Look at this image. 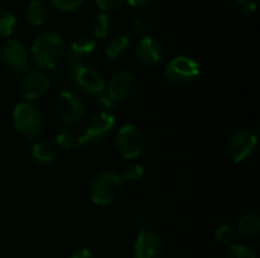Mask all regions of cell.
I'll use <instances>...</instances> for the list:
<instances>
[{
	"label": "cell",
	"instance_id": "cell-1",
	"mask_svg": "<svg viewBox=\"0 0 260 258\" xmlns=\"http://www.w3.org/2000/svg\"><path fill=\"white\" fill-rule=\"evenodd\" d=\"M30 55L34 62L46 70H55L64 59L66 46L62 36L55 30H46L35 36Z\"/></svg>",
	"mask_w": 260,
	"mask_h": 258
},
{
	"label": "cell",
	"instance_id": "cell-2",
	"mask_svg": "<svg viewBox=\"0 0 260 258\" xmlns=\"http://www.w3.org/2000/svg\"><path fill=\"white\" fill-rule=\"evenodd\" d=\"M12 123L15 131L29 140L37 138L44 125V116L38 105L32 102H20L12 113Z\"/></svg>",
	"mask_w": 260,
	"mask_h": 258
},
{
	"label": "cell",
	"instance_id": "cell-3",
	"mask_svg": "<svg viewBox=\"0 0 260 258\" xmlns=\"http://www.w3.org/2000/svg\"><path fill=\"white\" fill-rule=\"evenodd\" d=\"M122 190L123 181L120 175L104 170L99 172L90 184V199L96 205H110L120 196Z\"/></svg>",
	"mask_w": 260,
	"mask_h": 258
},
{
	"label": "cell",
	"instance_id": "cell-4",
	"mask_svg": "<svg viewBox=\"0 0 260 258\" xmlns=\"http://www.w3.org/2000/svg\"><path fill=\"white\" fill-rule=\"evenodd\" d=\"M116 117L111 113H98L90 119L84 132L78 137L76 146H87V144H99L105 141L114 131Z\"/></svg>",
	"mask_w": 260,
	"mask_h": 258
},
{
	"label": "cell",
	"instance_id": "cell-5",
	"mask_svg": "<svg viewBox=\"0 0 260 258\" xmlns=\"http://www.w3.org/2000/svg\"><path fill=\"white\" fill-rule=\"evenodd\" d=\"M55 109L67 126L81 123L87 111L82 97L75 91H61L55 99Z\"/></svg>",
	"mask_w": 260,
	"mask_h": 258
},
{
	"label": "cell",
	"instance_id": "cell-6",
	"mask_svg": "<svg viewBox=\"0 0 260 258\" xmlns=\"http://www.w3.org/2000/svg\"><path fill=\"white\" fill-rule=\"evenodd\" d=\"M200 64L197 59L187 55H178L172 58L165 67V76L171 84L184 85L200 76Z\"/></svg>",
	"mask_w": 260,
	"mask_h": 258
},
{
	"label": "cell",
	"instance_id": "cell-7",
	"mask_svg": "<svg viewBox=\"0 0 260 258\" xmlns=\"http://www.w3.org/2000/svg\"><path fill=\"white\" fill-rule=\"evenodd\" d=\"M145 148V137L139 126L123 125L116 135V149L125 160H134L142 155Z\"/></svg>",
	"mask_w": 260,
	"mask_h": 258
},
{
	"label": "cell",
	"instance_id": "cell-8",
	"mask_svg": "<svg viewBox=\"0 0 260 258\" xmlns=\"http://www.w3.org/2000/svg\"><path fill=\"white\" fill-rule=\"evenodd\" d=\"M0 58L3 65L12 73H26L29 68V52L26 46L15 38H8L2 44Z\"/></svg>",
	"mask_w": 260,
	"mask_h": 258
},
{
	"label": "cell",
	"instance_id": "cell-9",
	"mask_svg": "<svg viewBox=\"0 0 260 258\" xmlns=\"http://www.w3.org/2000/svg\"><path fill=\"white\" fill-rule=\"evenodd\" d=\"M257 134L251 129L236 131L229 141V155L235 163L248 161L257 149Z\"/></svg>",
	"mask_w": 260,
	"mask_h": 258
},
{
	"label": "cell",
	"instance_id": "cell-10",
	"mask_svg": "<svg viewBox=\"0 0 260 258\" xmlns=\"http://www.w3.org/2000/svg\"><path fill=\"white\" fill-rule=\"evenodd\" d=\"M139 85V78L133 70H120L114 76H111L108 85H107V93L114 102H122L129 99Z\"/></svg>",
	"mask_w": 260,
	"mask_h": 258
},
{
	"label": "cell",
	"instance_id": "cell-11",
	"mask_svg": "<svg viewBox=\"0 0 260 258\" xmlns=\"http://www.w3.org/2000/svg\"><path fill=\"white\" fill-rule=\"evenodd\" d=\"M75 85L78 87V90L87 96H98L102 91H105V79L104 75L93 65H85L82 64L79 67V70L76 71L75 78H73Z\"/></svg>",
	"mask_w": 260,
	"mask_h": 258
},
{
	"label": "cell",
	"instance_id": "cell-12",
	"mask_svg": "<svg viewBox=\"0 0 260 258\" xmlns=\"http://www.w3.org/2000/svg\"><path fill=\"white\" fill-rule=\"evenodd\" d=\"M49 87H50V78L41 70H34L26 73L20 82V91L26 99V102H32L44 96Z\"/></svg>",
	"mask_w": 260,
	"mask_h": 258
},
{
	"label": "cell",
	"instance_id": "cell-13",
	"mask_svg": "<svg viewBox=\"0 0 260 258\" xmlns=\"http://www.w3.org/2000/svg\"><path fill=\"white\" fill-rule=\"evenodd\" d=\"M165 53L163 43L152 35L140 38L136 44V55L146 65H158L165 59Z\"/></svg>",
	"mask_w": 260,
	"mask_h": 258
},
{
	"label": "cell",
	"instance_id": "cell-14",
	"mask_svg": "<svg viewBox=\"0 0 260 258\" xmlns=\"http://www.w3.org/2000/svg\"><path fill=\"white\" fill-rule=\"evenodd\" d=\"M161 240L160 237L148 230H139L136 245H134V257L136 258H160L161 255Z\"/></svg>",
	"mask_w": 260,
	"mask_h": 258
},
{
	"label": "cell",
	"instance_id": "cell-15",
	"mask_svg": "<svg viewBox=\"0 0 260 258\" xmlns=\"http://www.w3.org/2000/svg\"><path fill=\"white\" fill-rule=\"evenodd\" d=\"M96 49V41L90 35H79L76 36L67 52V59L75 62H82L87 56H90Z\"/></svg>",
	"mask_w": 260,
	"mask_h": 258
},
{
	"label": "cell",
	"instance_id": "cell-16",
	"mask_svg": "<svg viewBox=\"0 0 260 258\" xmlns=\"http://www.w3.org/2000/svg\"><path fill=\"white\" fill-rule=\"evenodd\" d=\"M131 47H133L131 36L126 35V33H117V35L111 36L110 41L107 43L105 53L111 59H119V58L126 56L129 53Z\"/></svg>",
	"mask_w": 260,
	"mask_h": 258
},
{
	"label": "cell",
	"instance_id": "cell-17",
	"mask_svg": "<svg viewBox=\"0 0 260 258\" xmlns=\"http://www.w3.org/2000/svg\"><path fill=\"white\" fill-rule=\"evenodd\" d=\"M26 20L34 26H41L50 15V6L46 0H30L24 11Z\"/></svg>",
	"mask_w": 260,
	"mask_h": 258
},
{
	"label": "cell",
	"instance_id": "cell-18",
	"mask_svg": "<svg viewBox=\"0 0 260 258\" xmlns=\"http://www.w3.org/2000/svg\"><path fill=\"white\" fill-rule=\"evenodd\" d=\"M30 157L37 164L41 166H50L55 163L56 158V152L53 144H50L49 141H35L30 148Z\"/></svg>",
	"mask_w": 260,
	"mask_h": 258
},
{
	"label": "cell",
	"instance_id": "cell-19",
	"mask_svg": "<svg viewBox=\"0 0 260 258\" xmlns=\"http://www.w3.org/2000/svg\"><path fill=\"white\" fill-rule=\"evenodd\" d=\"M260 217L256 213L244 214L238 222V236L244 240H253L259 236Z\"/></svg>",
	"mask_w": 260,
	"mask_h": 258
},
{
	"label": "cell",
	"instance_id": "cell-20",
	"mask_svg": "<svg viewBox=\"0 0 260 258\" xmlns=\"http://www.w3.org/2000/svg\"><path fill=\"white\" fill-rule=\"evenodd\" d=\"M114 27V21L108 12H101L94 17L93 21V32L98 38H105L111 33Z\"/></svg>",
	"mask_w": 260,
	"mask_h": 258
},
{
	"label": "cell",
	"instance_id": "cell-21",
	"mask_svg": "<svg viewBox=\"0 0 260 258\" xmlns=\"http://www.w3.org/2000/svg\"><path fill=\"white\" fill-rule=\"evenodd\" d=\"M17 26V18L12 11L0 5V38H8L12 35Z\"/></svg>",
	"mask_w": 260,
	"mask_h": 258
},
{
	"label": "cell",
	"instance_id": "cell-22",
	"mask_svg": "<svg viewBox=\"0 0 260 258\" xmlns=\"http://www.w3.org/2000/svg\"><path fill=\"white\" fill-rule=\"evenodd\" d=\"M76 140H78V137H76L75 131L70 129V128H62V129H59V131L56 132V137H55L56 144H58L59 148H62V149H70V148H73V146L76 144Z\"/></svg>",
	"mask_w": 260,
	"mask_h": 258
},
{
	"label": "cell",
	"instance_id": "cell-23",
	"mask_svg": "<svg viewBox=\"0 0 260 258\" xmlns=\"http://www.w3.org/2000/svg\"><path fill=\"white\" fill-rule=\"evenodd\" d=\"M215 239L219 245L222 246H232L236 240V231L230 227V225H221L216 233H215Z\"/></svg>",
	"mask_w": 260,
	"mask_h": 258
},
{
	"label": "cell",
	"instance_id": "cell-24",
	"mask_svg": "<svg viewBox=\"0 0 260 258\" xmlns=\"http://www.w3.org/2000/svg\"><path fill=\"white\" fill-rule=\"evenodd\" d=\"M145 176V169L142 164H129L125 170H123V175L120 176L123 184L125 182H129V184H136L139 181H142V178Z\"/></svg>",
	"mask_w": 260,
	"mask_h": 258
},
{
	"label": "cell",
	"instance_id": "cell-25",
	"mask_svg": "<svg viewBox=\"0 0 260 258\" xmlns=\"http://www.w3.org/2000/svg\"><path fill=\"white\" fill-rule=\"evenodd\" d=\"M225 258H257L254 251L248 246L244 245H236L233 243L232 246H229Z\"/></svg>",
	"mask_w": 260,
	"mask_h": 258
},
{
	"label": "cell",
	"instance_id": "cell-26",
	"mask_svg": "<svg viewBox=\"0 0 260 258\" xmlns=\"http://www.w3.org/2000/svg\"><path fill=\"white\" fill-rule=\"evenodd\" d=\"M151 23H149V20L145 17V15H137V17H134V20H133V29H134V32L137 33V35H140L142 38L143 36H148L149 33H151Z\"/></svg>",
	"mask_w": 260,
	"mask_h": 258
},
{
	"label": "cell",
	"instance_id": "cell-27",
	"mask_svg": "<svg viewBox=\"0 0 260 258\" xmlns=\"http://www.w3.org/2000/svg\"><path fill=\"white\" fill-rule=\"evenodd\" d=\"M116 103H117V102H114V100L110 97V94H108L107 91H102L101 94L96 96V105H98V108H99L102 113H110L111 109L116 108Z\"/></svg>",
	"mask_w": 260,
	"mask_h": 258
},
{
	"label": "cell",
	"instance_id": "cell-28",
	"mask_svg": "<svg viewBox=\"0 0 260 258\" xmlns=\"http://www.w3.org/2000/svg\"><path fill=\"white\" fill-rule=\"evenodd\" d=\"M52 5L59 9V11H66V12H72V11H76L79 9L85 0H50Z\"/></svg>",
	"mask_w": 260,
	"mask_h": 258
},
{
	"label": "cell",
	"instance_id": "cell-29",
	"mask_svg": "<svg viewBox=\"0 0 260 258\" xmlns=\"http://www.w3.org/2000/svg\"><path fill=\"white\" fill-rule=\"evenodd\" d=\"M236 3H238L239 12H242L244 15H251V14H254L256 9H257L256 0H236Z\"/></svg>",
	"mask_w": 260,
	"mask_h": 258
},
{
	"label": "cell",
	"instance_id": "cell-30",
	"mask_svg": "<svg viewBox=\"0 0 260 258\" xmlns=\"http://www.w3.org/2000/svg\"><path fill=\"white\" fill-rule=\"evenodd\" d=\"M96 5L102 9V12H110V11H116L120 8V5L123 3V0H94Z\"/></svg>",
	"mask_w": 260,
	"mask_h": 258
},
{
	"label": "cell",
	"instance_id": "cell-31",
	"mask_svg": "<svg viewBox=\"0 0 260 258\" xmlns=\"http://www.w3.org/2000/svg\"><path fill=\"white\" fill-rule=\"evenodd\" d=\"M69 258H94V254L88 249H78Z\"/></svg>",
	"mask_w": 260,
	"mask_h": 258
},
{
	"label": "cell",
	"instance_id": "cell-32",
	"mask_svg": "<svg viewBox=\"0 0 260 258\" xmlns=\"http://www.w3.org/2000/svg\"><path fill=\"white\" fill-rule=\"evenodd\" d=\"M131 6H145V5H148V3H151V2H154V0H126Z\"/></svg>",
	"mask_w": 260,
	"mask_h": 258
}]
</instances>
